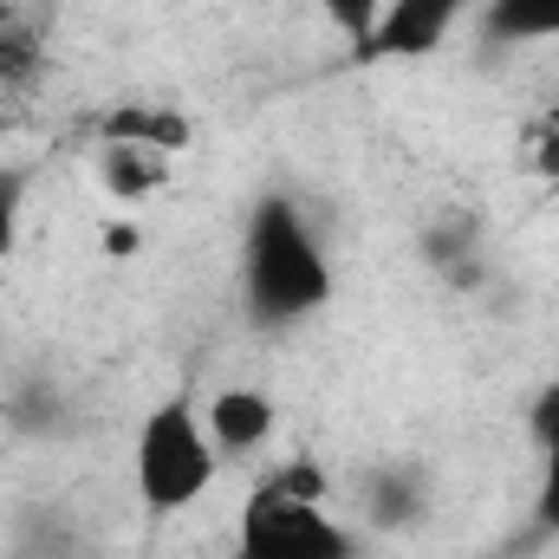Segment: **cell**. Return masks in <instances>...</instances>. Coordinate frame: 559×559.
Instances as JSON below:
<instances>
[{
  "mask_svg": "<svg viewBox=\"0 0 559 559\" xmlns=\"http://www.w3.org/2000/svg\"><path fill=\"white\" fill-rule=\"evenodd\" d=\"M319 13H325L352 46H365L371 26H378V13H384V0H319Z\"/></svg>",
  "mask_w": 559,
  "mask_h": 559,
  "instance_id": "12",
  "label": "cell"
},
{
  "mask_svg": "<svg viewBox=\"0 0 559 559\" xmlns=\"http://www.w3.org/2000/svg\"><path fill=\"white\" fill-rule=\"evenodd\" d=\"M98 182L111 202H150L169 182V150L156 143H98Z\"/></svg>",
  "mask_w": 559,
  "mask_h": 559,
  "instance_id": "6",
  "label": "cell"
},
{
  "mask_svg": "<svg viewBox=\"0 0 559 559\" xmlns=\"http://www.w3.org/2000/svg\"><path fill=\"white\" fill-rule=\"evenodd\" d=\"M534 442H540V495H534V521L559 534V391L534 411Z\"/></svg>",
  "mask_w": 559,
  "mask_h": 559,
  "instance_id": "10",
  "label": "cell"
},
{
  "mask_svg": "<svg viewBox=\"0 0 559 559\" xmlns=\"http://www.w3.org/2000/svg\"><path fill=\"white\" fill-rule=\"evenodd\" d=\"M39 72H46V26L13 13L0 26V92H26L39 85Z\"/></svg>",
  "mask_w": 559,
  "mask_h": 559,
  "instance_id": "9",
  "label": "cell"
},
{
  "mask_svg": "<svg viewBox=\"0 0 559 559\" xmlns=\"http://www.w3.org/2000/svg\"><path fill=\"white\" fill-rule=\"evenodd\" d=\"M235 559H358V534L338 514H325V501L293 495L267 468L241 508Z\"/></svg>",
  "mask_w": 559,
  "mask_h": 559,
  "instance_id": "3",
  "label": "cell"
},
{
  "mask_svg": "<svg viewBox=\"0 0 559 559\" xmlns=\"http://www.w3.org/2000/svg\"><path fill=\"white\" fill-rule=\"evenodd\" d=\"M215 442L202 429V404L195 397H163L150 417L138 423V449H131V481H138V501L169 521V514H189L209 488H215Z\"/></svg>",
  "mask_w": 559,
  "mask_h": 559,
  "instance_id": "2",
  "label": "cell"
},
{
  "mask_svg": "<svg viewBox=\"0 0 559 559\" xmlns=\"http://www.w3.org/2000/svg\"><path fill=\"white\" fill-rule=\"evenodd\" d=\"M462 13H468V0H384V13H378L371 39L358 46V59H365V66H384V59H429V52L455 33Z\"/></svg>",
  "mask_w": 559,
  "mask_h": 559,
  "instance_id": "4",
  "label": "cell"
},
{
  "mask_svg": "<svg viewBox=\"0 0 559 559\" xmlns=\"http://www.w3.org/2000/svg\"><path fill=\"white\" fill-rule=\"evenodd\" d=\"M534 169L559 182V98L540 111V118H534Z\"/></svg>",
  "mask_w": 559,
  "mask_h": 559,
  "instance_id": "14",
  "label": "cell"
},
{
  "mask_svg": "<svg viewBox=\"0 0 559 559\" xmlns=\"http://www.w3.org/2000/svg\"><path fill=\"white\" fill-rule=\"evenodd\" d=\"M241 306L267 332H286L332 306V254L306 222V209L280 189H267L248 209L241 228Z\"/></svg>",
  "mask_w": 559,
  "mask_h": 559,
  "instance_id": "1",
  "label": "cell"
},
{
  "mask_svg": "<svg viewBox=\"0 0 559 559\" xmlns=\"http://www.w3.org/2000/svg\"><path fill=\"white\" fill-rule=\"evenodd\" d=\"M417 508H423L417 475H378V488H371V521L378 527H404V521H417Z\"/></svg>",
  "mask_w": 559,
  "mask_h": 559,
  "instance_id": "11",
  "label": "cell"
},
{
  "mask_svg": "<svg viewBox=\"0 0 559 559\" xmlns=\"http://www.w3.org/2000/svg\"><path fill=\"white\" fill-rule=\"evenodd\" d=\"M20 209H26V176L13 163H0V261L13 254L20 241Z\"/></svg>",
  "mask_w": 559,
  "mask_h": 559,
  "instance_id": "13",
  "label": "cell"
},
{
  "mask_svg": "<svg viewBox=\"0 0 559 559\" xmlns=\"http://www.w3.org/2000/svg\"><path fill=\"white\" fill-rule=\"evenodd\" d=\"M138 248H143L138 222H105V254H111V261H124V254H138Z\"/></svg>",
  "mask_w": 559,
  "mask_h": 559,
  "instance_id": "15",
  "label": "cell"
},
{
  "mask_svg": "<svg viewBox=\"0 0 559 559\" xmlns=\"http://www.w3.org/2000/svg\"><path fill=\"white\" fill-rule=\"evenodd\" d=\"M559 39V0H488L481 46H547Z\"/></svg>",
  "mask_w": 559,
  "mask_h": 559,
  "instance_id": "8",
  "label": "cell"
},
{
  "mask_svg": "<svg viewBox=\"0 0 559 559\" xmlns=\"http://www.w3.org/2000/svg\"><path fill=\"white\" fill-rule=\"evenodd\" d=\"M274 397L267 391H248V384H222L209 404H202V429H209V442H215V455L222 462H248L267 436H274Z\"/></svg>",
  "mask_w": 559,
  "mask_h": 559,
  "instance_id": "5",
  "label": "cell"
},
{
  "mask_svg": "<svg viewBox=\"0 0 559 559\" xmlns=\"http://www.w3.org/2000/svg\"><path fill=\"white\" fill-rule=\"evenodd\" d=\"M13 13H20V0H0V26H7V20H13Z\"/></svg>",
  "mask_w": 559,
  "mask_h": 559,
  "instance_id": "16",
  "label": "cell"
},
{
  "mask_svg": "<svg viewBox=\"0 0 559 559\" xmlns=\"http://www.w3.org/2000/svg\"><path fill=\"white\" fill-rule=\"evenodd\" d=\"M98 138L105 143H156V150L176 156V150L195 143V124L182 111H169V105H111L105 124H98Z\"/></svg>",
  "mask_w": 559,
  "mask_h": 559,
  "instance_id": "7",
  "label": "cell"
}]
</instances>
